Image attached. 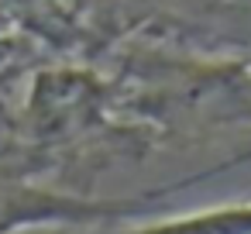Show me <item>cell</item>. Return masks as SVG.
<instances>
[{"mask_svg":"<svg viewBox=\"0 0 251 234\" xmlns=\"http://www.w3.org/2000/svg\"><path fill=\"white\" fill-rule=\"evenodd\" d=\"M117 93L107 79L79 66L42 62L28 76L21 110L14 117V141L38 169L69 148L86 145L107 128Z\"/></svg>","mask_w":251,"mask_h":234,"instance_id":"1","label":"cell"},{"mask_svg":"<svg viewBox=\"0 0 251 234\" xmlns=\"http://www.w3.org/2000/svg\"><path fill=\"white\" fill-rule=\"evenodd\" d=\"M38 165L25 155L0 158V234H28L52 227H100L134 213L151 210L162 193L151 189L141 196H86L76 189H55L38 179Z\"/></svg>","mask_w":251,"mask_h":234,"instance_id":"2","label":"cell"},{"mask_svg":"<svg viewBox=\"0 0 251 234\" xmlns=\"http://www.w3.org/2000/svg\"><path fill=\"white\" fill-rule=\"evenodd\" d=\"M42 52L45 49L38 42H31L28 35H21V31L0 35V97L42 66Z\"/></svg>","mask_w":251,"mask_h":234,"instance_id":"3","label":"cell"},{"mask_svg":"<svg viewBox=\"0 0 251 234\" xmlns=\"http://www.w3.org/2000/svg\"><path fill=\"white\" fill-rule=\"evenodd\" d=\"M18 31V21L11 14V4L7 0H0V35H14Z\"/></svg>","mask_w":251,"mask_h":234,"instance_id":"4","label":"cell"}]
</instances>
